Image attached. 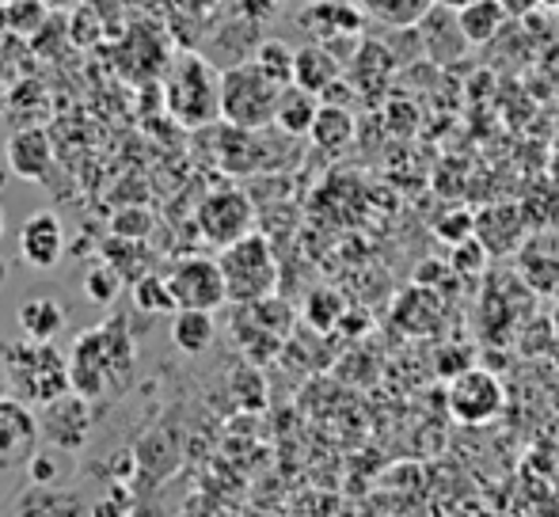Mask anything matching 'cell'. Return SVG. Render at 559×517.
I'll return each mask as SVG.
<instances>
[{
  "label": "cell",
  "instance_id": "44dd1931",
  "mask_svg": "<svg viewBox=\"0 0 559 517\" xmlns=\"http://www.w3.org/2000/svg\"><path fill=\"white\" fill-rule=\"evenodd\" d=\"M305 320H309V327H317L320 335L335 332V327L346 320V301L328 286L312 289L309 301H305Z\"/></svg>",
  "mask_w": 559,
  "mask_h": 517
},
{
  "label": "cell",
  "instance_id": "6da1fadb",
  "mask_svg": "<svg viewBox=\"0 0 559 517\" xmlns=\"http://www.w3.org/2000/svg\"><path fill=\"white\" fill-rule=\"evenodd\" d=\"M133 358V339H130V324L122 316L111 324L96 327V332H81L73 342V354H69V377H73V392L88 399L107 396L115 385V370L130 373Z\"/></svg>",
  "mask_w": 559,
  "mask_h": 517
},
{
  "label": "cell",
  "instance_id": "7a4b0ae2",
  "mask_svg": "<svg viewBox=\"0 0 559 517\" xmlns=\"http://www.w3.org/2000/svg\"><path fill=\"white\" fill-rule=\"evenodd\" d=\"M286 84L266 76L259 61H240V65L222 73V119L240 130H263L274 127V111Z\"/></svg>",
  "mask_w": 559,
  "mask_h": 517
},
{
  "label": "cell",
  "instance_id": "52a82bcc",
  "mask_svg": "<svg viewBox=\"0 0 559 517\" xmlns=\"http://www.w3.org/2000/svg\"><path fill=\"white\" fill-rule=\"evenodd\" d=\"M168 286L176 293L179 309H206L217 312L222 304H228V286H225V270L217 258L210 255H187L171 266Z\"/></svg>",
  "mask_w": 559,
  "mask_h": 517
},
{
  "label": "cell",
  "instance_id": "836d02e7",
  "mask_svg": "<svg viewBox=\"0 0 559 517\" xmlns=\"http://www.w3.org/2000/svg\"><path fill=\"white\" fill-rule=\"evenodd\" d=\"M545 4H548V8H559V0H545Z\"/></svg>",
  "mask_w": 559,
  "mask_h": 517
},
{
  "label": "cell",
  "instance_id": "d6a6232c",
  "mask_svg": "<svg viewBox=\"0 0 559 517\" xmlns=\"http://www.w3.org/2000/svg\"><path fill=\"white\" fill-rule=\"evenodd\" d=\"M4 354H8V342H4V339H0V362H4Z\"/></svg>",
  "mask_w": 559,
  "mask_h": 517
},
{
  "label": "cell",
  "instance_id": "5b68a950",
  "mask_svg": "<svg viewBox=\"0 0 559 517\" xmlns=\"http://www.w3.org/2000/svg\"><path fill=\"white\" fill-rule=\"evenodd\" d=\"M4 365L12 373V385L20 392V399L27 404H53V399L73 392V377H69V362H61L53 342H15L8 347Z\"/></svg>",
  "mask_w": 559,
  "mask_h": 517
},
{
  "label": "cell",
  "instance_id": "7402d4cb",
  "mask_svg": "<svg viewBox=\"0 0 559 517\" xmlns=\"http://www.w3.org/2000/svg\"><path fill=\"white\" fill-rule=\"evenodd\" d=\"M81 289L92 304L107 309V304H115L118 293H122V270H118L115 263H107V258H99V263H92L88 270H84Z\"/></svg>",
  "mask_w": 559,
  "mask_h": 517
},
{
  "label": "cell",
  "instance_id": "484cf974",
  "mask_svg": "<svg viewBox=\"0 0 559 517\" xmlns=\"http://www.w3.org/2000/svg\"><path fill=\"white\" fill-rule=\"evenodd\" d=\"M233 396L240 399L243 407H263L266 385H263V373L255 365H243V370L233 373Z\"/></svg>",
  "mask_w": 559,
  "mask_h": 517
},
{
  "label": "cell",
  "instance_id": "83f0119b",
  "mask_svg": "<svg viewBox=\"0 0 559 517\" xmlns=\"http://www.w3.org/2000/svg\"><path fill=\"white\" fill-rule=\"evenodd\" d=\"M502 8L510 12V20H522V15H530V12H537L545 0H499Z\"/></svg>",
  "mask_w": 559,
  "mask_h": 517
},
{
  "label": "cell",
  "instance_id": "d6986e66",
  "mask_svg": "<svg viewBox=\"0 0 559 517\" xmlns=\"http://www.w3.org/2000/svg\"><path fill=\"white\" fill-rule=\"evenodd\" d=\"M361 8L389 27H415L435 12L438 0H361Z\"/></svg>",
  "mask_w": 559,
  "mask_h": 517
},
{
  "label": "cell",
  "instance_id": "4316f807",
  "mask_svg": "<svg viewBox=\"0 0 559 517\" xmlns=\"http://www.w3.org/2000/svg\"><path fill=\"white\" fill-rule=\"evenodd\" d=\"M58 453L61 449H35V457L27 460V480L31 488H53V480L61 476V465H58Z\"/></svg>",
  "mask_w": 559,
  "mask_h": 517
},
{
  "label": "cell",
  "instance_id": "cb8c5ba5",
  "mask_svg": "<svg viewBox=\"0 0 559 517\" xmlns=\"http://www.w3.org/2000/svg\"><path fill=\"white\" fill-rule=\"evenodd\" d=\"M111 232L122 240H145L153 232V214L145 206H126L111 217Z\"/></svg>",
  "mask_w": 559,
  "mask_h": 517
},
{
  "label": "cell",
  "instance_id": "e0dca14e",
  "mask_svg": "<svg viewBox=\"0 0 559 517\" xmlns=\"http://www.w3.org/2000/svg\"><path fill=\"white\" fill-rule=\"evenodd\" d=\"M507 20H510V12L499 4V0H476V4L456 12V23H461V35L468 46H487L502 27H507Z\"/></svg>",
  "mask_w": 559,
  "mask_h": 517
},
{
  "label": "cell",
  "instance_id": "9a60e30c",
  "mask_svg": "<svg viewBox=\"0 0 559 517\" xmlns=\"http://www.w3.org/2000/svg\"><path fill=\"white\" fill-rule=\"evenodd\" d=\"M214 339H217L214 312H206V309H176L171 312V342H176V350L199 358L214 347Z\"/></svg>",
  "mask_w": 559,
  "mask_h": 517
},
{
  "label": "cell",
  "instance_id": "ac0fdd59",
  "mask_svg": "<svg viewBox=\"0 0 559 517\" xmlns=\"http://www.w3.org/2000/svg\"><path fill=\"white\" fill-rule=\"evenodd\" d=\"M309 137L317 141L324 153H338V148H346L354 137V115L346 111L343 104H324L317 115V122H312Z\"/></svg>",
  "mask_w": 559,
  "mask_h": 517
},
{
  "label": "cell",
  "instance_id": "ffe728a7",
  "mask_svg": "<svg viewBox=\"0 0 559 517\" xmlns=\"http://www.w3.org/2000/svg\"><path fill=\"white\" fill-rule=\"evenodd\" d=\"M130 301H133V309L148 312V316H160V312H176L179 309L168 278H160V274H141V278L133 281V289H130Z\"/></svg>",
  "mask_w": 559,
  "mask_h": 517
},
{
  "label": "cell",
  "instance_id": "603a6c76",
  "mask_svg": "<svg viewBox=\"0 0 559 517\" xmlns=\"http://www.w3.org/2000/svg\"><path fill=\"white\" fill-rule=\"evenodd\" d=\"M255 61H259V69H263L266 76H274L278 84H286V88L294 84L297 50L289 43H282V38H266V43H259Z\"/></svg>",
  "mask_w": 559,
  "mask_h": 517
},
{
  "label": "cell",
  "instance_id": "277c9868",
  "mask_svg": "<svg viewBox=\"0 0 559 517\" xmlns=\"http://www.w3.org/2000/svg\"><path fill=\"white\" fill-rule=\"evenodd\" d=\"M217 263L225 270L233 304H255L263 297H274V289H278V258H274L271 240L259 237V232H248L243 240L222 248Z\"/></svg>",
  "mask_w": 559,
  "mask_h": 517
},
{
  "label": "cell",
  "instance_id": "4dcf8cb0",
  "mask_svg": "<svg viewBox=\"0 0 559 517\" xmlns=\"http://www.w3.org/2000/svg\"><path fill=\"white\" fill-rule=\"evenodd\" d=\"M8 274H12V266H8V258L0 255V286H4V281H8Z\"/></svg>",
  "mask_w": 559,
  "mask_h": 517
},
{
  "label": "cell",
  "instance_id": "2e32d148",
  "mask_svg": "<svg viewBox=\"0 0 559 517\" xmlns=\"http://www.w3.org/2000/svg\"><path fill=\"white\" fill-rule=\"evenodd\" d=\"M320 107H324V99L297 88V84H289L278 99V111H274V127L282 133H289V137H305V133H312V122H317Z\"/></svg>",
  "mask_w": 559,
  "mask_h": 517
},
{
  "label": "cell",
  "instance_id": "4fadbf2b",
  "mask_svg": "<svg viewBox=\"0 0 559 517\" xmlns=\"http://www.w3.org/2000/svg\"><path fill=\"white\" fill-rule=\"evenodd\" d=\"M15 324H20L23 339L53 342L69 327V309L58 297H31L15 309Z\"/></svg>",
  "mask_w": 559,
  "mask_h": 517
},
{
  "label": "cell",
  "instance_id": "30bf717a",
  "mask_svg": "<svg viewBox=\"0 0 559 517\" xmlns=\"http://www.w3.org/2000/svg\"><path fill=\"white\" fill-rule=\"evenodd\" d=\"M43 426L31 414V407L23 399H0V472L12 468H27V460L35 457Z\"/></svg>",
  "mask_w": 559,
  "mask_h": 517
},
{
  "label": "cell",
  "instance_id": "8fae6325",
  "mask_svg": "<svg viewBox=\"0 0 559 517\" xmlns=\"http://www.w3.org/2000/svg\"><path fill=\"white\" fill-rule=\"evenodd\" d=\"M38 426H43V437L53 445V449L76 453L84 442H88V426H92L88 396H81V392H69V396L46 404Z\"/></svg>",
  "mask_w": 559,
  "mask_h": 517
},
{
  "label": "cell",
  "instance_id": "7c38bea8",
  "mask_svg": "<svg viewBox=\"0 0 559 517\" xmlns=\"http://www.w3.org/2000/svg\"><path fill=\"white\" fill-rule=\"evenodd\" d=\"M4 160L23 183H46L53 171V137L43 127H23L8 137Z\"/></svg>",
  "mask_w": 559,
  "mask_h": 517
},
{
  "label": "cell",
  "instance_id": "f546056e",
  "mask_svg": "<svg viewBox=\"0 0 559 517\" xmlns=\"http://www.w3.org/2000/svg\"><path fill=\"white\" fill-rule=\"evenodd\" d=\"M442 8H449V12H461V8H468V4H476V0H438Z\"/></svg>",
  "mask_w": 559,
  "mask_h": 517
},
{
  "label": "cell",
  "instance_id": "ba28073f",
  "mask_svg": "<svg viewBox=\"0 0 559 517\" xmlns=\"http://www.w3.org/2000/svg\"><path fill=\"white\" fill-rule=\"evenodd\" d=\"M449 414L464 426H484L502 411V385L487 370H461L445 392Z\"/></svg>",
  "mask_w": 559,
  "mask_h": 517
},
{
  "label": "cell",
  "instance_id": "8992f818",
  "mask_svg": "<svg viewBox=\"0 0 559 517\" xmlns=\"http://www.w3.org/2000/svg\"><path fill=\"white\" fill-rule=\"evenodd\" d=\"M194 221H199V232L206 244L228 248L248 237V232H255V206H251L248 191H240V187H222V191H210L206 199L199 202Z\"/></svg>",
  "mask_w": 559,
  "mask_h": 517
},
{
  "label": "cell",
  "instance_id": "3957f363",
  "mask_svg": "<svg viewBox=\"0 0 559 517\" xmlns=\"http://www.w3.org/2000/svg\"><path fill=\"white\" fill-rule=\"evenodd\" d=\"M164 96H168L171 119L187 130L210 127L222 119V73L199 53H187L176 61Z\"/></svg>",
  "mask_w": 559,
  "mask_h": 517
},
{
  "label": "cell",
  "instance_id": "f1b7e54d",
  "mask_svg": "<svg viewBox=\"0 0 559 517\" xmlns=\"http://www.w3.org/2000/svg\"><path fill=\"white\" fill-rule=\"evenodd\" d=\"M15 392V385H12V373H8V365L0 362V399H8Z\"/></svg>",
  "mask_w": 559,
  "mask_h": 517
},
{
  "label": "cell",
  "instance_id": "1f68e13d",
  "mask_svg": "<svg viewBox=\"0 0 559 517\" xmlns=\"http://www.w3.org/2000/svg\"><path fill=\"white\" fill-rule=\"evenodd\" d=\"M4 229H8V217H4V206H0V237H4Z\"/></svg>",
  "mask_w": 559,
  "mask_h": 517
},
{
  "label": "cell",
  "instance_id": "9c48e42d",
  "mask_svg": "<svg viewBox=\"0 0 559 517\" xmlns=\"http://www.w3.org/2000/svg\"><path fill=\"white\" fill-rule=\"evenodd\" d=\"M15 244H20V258L31 270H53L69 252L66 221H61L53 209H35V214L20 225Z\"/></svg>",
  "mask_w": 559,
  "mask_h": 517
},
{
  "label": "cell",
  "instance_id": "d4e9b609",
  "mask_svg": "<svg viewBox=\"0 0 559 517\" xmlns=\"http://www.w3.org/2000/svg\"><path fill=\"white\" fill-rule=\"evenodd\" d=\"M487 258H491V252L479 237L461 240V244H453V274H479Z\"/></svg>",
  "mask_w": 559,
  "mask_h": 517
},
{
  "label": "cell",
  "instance_id": "5bb4252c",
  "mask_svg": "<svg viewBox=\"0 0 559 517\" xmlns=\"http://www.w3.org/2000/svg\"><path fill=\"white\" fill-rule=\"evenodd\" d=\"M338 81H343V61H338L324 43H309L297 50V65H294L297 88L312 92V96H324Z\"/></svg>",
  "mask_w": 559,
  "mask_h": 517
}]
</instances>
